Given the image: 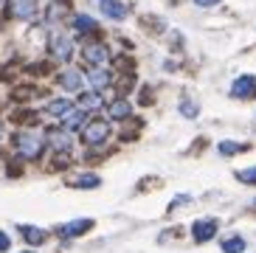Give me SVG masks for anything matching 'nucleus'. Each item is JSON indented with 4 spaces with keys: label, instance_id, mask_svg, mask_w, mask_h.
<instances>
[{
    "label": "nucleus",
    "instance_id": "f257e3e1",
    "mask_svg": "<svg viewBox=\"0 0 256 253\" xmlns=\"http://www.w3.org/2000/svg\"><path fill=\"white\" fill-rule=\"evenodd\" d=\"M14 149L20 158H34L42 155V149H46V135L40 132V130H26V132H17L14 135Z\"/></svg>",
    "mask_w": 256,
    "mask_h": 253
},
{
    "label": "nucleus",
    "instance_id": "f03ea898",
    "mask_svg": "<svg viewBox=\"0 0 256 253\" xmlns=\"http://www.w3.org/2000/svg\"><path fill=\"white\" fill-rule=\"evenodd\" d=\"M107 135H110V124L107 121H88V124L82 126V141L88 144V146H98V144L107 141Z\"/></svg>",
    "mask_w": 256,
    "mask_h": 253
},
{
    "label": "nucleus",
    "instance_id": "7ed1b4c3",
    "mask_svg": "<svg viewBox=\"0 0 256 253\" xmlns=\"http://www.w3.org/2000/svg\"><path fill=\"white\" fill-rule=\"evenodd\" d=\"M82 56L90 62L93 68H104L107 62H110V51H107L104 42H88L82 48Z\"/></svg>",
    "mask_w": 256,
    "mask_h": 253
},
{
    "label": "nucleus",
    "instance_id": "20e7f679",
    "mask_svg": "<svg viewBox=\"0 0 256 253\" xmlns=\"http://www.w3.org/2000/svg\"><path fill=\"white\" fill-rule=\"evenodd\" d=\"M51 54H54V60L68 62L70 54H74V42H70V37H65V34H54L51 37Z\"/></svg>",
    "mask_w": 256,
    "mask_h": 253
},
{
    "label": "nucleus",
    "instance_id": "39448f33",
    "mask_svg": "<svg viewBox=\"0 0 256 253\" xmlns=\"http://www.w3.org/2000/svg\"><path fill=\"white\" fill-rule=\"evenodd\" d=\"M231 93L236 98H254L256 96V76H240V79H234Z\"/></svg>",
    "mask_w": 256,
    "mask_h": 253
},
{
    "label": "nucleus",
    "instance_id": "423d86ee",
    "mask_svg": "<svg viewBox=\"0 0 256 253\" xmlns=\"http://www.w3.org/2000/svg\"><path fill=\"white\" fill-rule=\"evenodd\" d=\"M214 234H217V220H197V222L192 225V236H194V242H208Z\"/></svg>",
    "mask_w": 256,
    "mask_h": 253
},
{
    "label": "nucleus",
    "instance_id": "0eeeda50",
    "mask_svg": "<svg viewBox=\"0 0 256 253\" xmlns=\"http://www.w3.org/2000/svg\"><path fill=\"white\" fill-rule=\"evenodd\" d=\"M98 8H102V14H107L110 20H124V17H127V6H124L121 0H102Z\"/></svg>",
    "mask_w": 256,
    "mask_h": 253
},
{
    "label": "nucleus",
    "instance_id": "6e6552de",
    "mask_svg": "<svg viewBox=\"0 0 256 253\" xmlns=\"http://www.w3.org/2000/svg\"><path fill=\"white\" fill-rule=\"evenodd\" d=\"M90 228H93V220H74V222H68V225H62L60 228V236H65V239L82 236V234L90 231Z\"/></svg>",
    "mask_w": 256,
    "mask_h": 253
},
{
    "label": "nucleus",
    "instance_id": "1a4fd4ad",
    "mask_svg": "<svg viewBox=\"0 0 256 253\" xmlns=\"http://www.w3.org/2000/svg\"><path fill=\"white\" fill-rule=\"evenodd\" d=\"M60 84L68 90V93H79V90L84 88V79H82V74H79V70H74V68H70V70H65V74L60 76Z\"/></svg>",
    "mask_w": 256,
    "mask_h": 253
},
{
    "label": "nucleus",
    "instance_id": "9d476101",
    "mask_svg": "<svg viewBox=\"0 0 256 253\" xmlns=\"http://www.w3.org/2000/svg\"><path fill=\"white\" fill-rule=\"evenodd\" d=\"M88 82H90V88L96 93H102L104 88H110V74H107L104 68H90L88 70Z\"/></svg>",
    "mask_w": 256,
    "mask_h": 253
},
{
    "label": "nucleus",
    "instance_id": "9b49d317",
    "mask_svg": "<svg viewBox=\"0 0 256 253\" xmlns=\"http://www.w3.org/2000/svg\"><path fill=\"white\" fill-rule=\"evenodd\" d=\"M48 144H51L56 152H68L70 149V135L65 132V130H54V132L48 135Z\"/></svg>",
    "mask_w": 256,
    "mask_h": 253
},
{
    "label": "nucleus",
    "instance_id": "f8f14e48",
    "mask_svg": "<svg viewBox=\"0 0 256 253\" xmlns=\"http://www.w3.org/2000/svg\"><path fill=\"white\" fill-rule=\"evenodd\" d=\"M34 0H14V3H12V12H14L17 17H20V20H31V17H34Z\"/></svg>",
    "mask_w": 256,
    "mask_h": 253
},
{
    "label": "nucleus",
    "instance_id": "ddd939ff",
    "mask_svg": "<svg viewBox=\"0 0 256 253\" xmlns=\"http://www.w3.org/2000/svg\"><path fill=\"white\" fill-rule=\"evenodd\" d=\"M20 234L26 236L28 245H42L46 242V231L42 228H31V225H20Z\"/></svg>",
    "mask_w": 256,
    "mask_h": 253
},
{
    "label": "nucleus",
    "instance_id": "4468645a",
    "mask_svg": "<svg viewBox=\"0 0 256 253\" xmlns=\"http://www.w3.org/2000/svg\"><path fill=\"white\" fill-rule=\"evenodd\" d=\"M48 112H51V116H56V118H65V116H70V112H74V104H70L68 98H56V102H51V104H48Z\"/></svg>",
    "mask_w": 256,
    "mask_h": 253
},
{
    "label": "nucleus",
    "instance_id": "2eb2a0df",
    "mask_svg": "<svg viewBox=\"0 0 256 253\" xmlns=\"http://www.w3.org/2000/svg\"><path fill=\"white\" fill-rule=\"evenodd\" d=\"M102 104H104V102H102V96H98V93H82V96H79V107H82L84 112L102 110Z\"/></svg>",
    "mask_w": 256,
    "mask_h": 253
},
{
    "label": "nucleus",
    "instance_id": "dca6fc26",
    "mask_svg": "<svg viewBox=\"0 0 256 253\" xmlns=\"http://www.w3.org/2000/svg\"><path fill=\"white\" fill-rule=\"evenodd\" d=\"M74 26H76V31H82V34L98 28V22L93 20V17H88V14H76V17H74Z\"/></svg>",
    "mask_w": 256,
    "mask_h": 253
},
{
    "label": "nucleus",
    "instance_id": "f3484780",
    "mask_svg": "<svg viewBox=\"0 0 256 253\" xmlns=\"http://www.w3.org/2000/svg\"><path fill=\"white\" fill-rule=\"evenodd\" d=\"M65 130H82L84 126V110H76L74 107V112H70V116H65Z\"/></svg>",
    "mask_w": 256,
    "mask_h": 253
},
{
    "label": "nucleus",
    "instance_id": "a211bd4d",
    "mask_svg": "<svg viewBox=\"0 0 256 253\" xmlns=\"http://www.w3.org/2000/svg\"><path fill=\"white\" fill-rule=\"evenodd\" d=\"M65 12H68V3L65 0H54L51 6H48V22H56Z\"/></svg>",
    "mask_w": 256,
    "mask_h": 253
},
{
    "label": "nucleus",
    "instance_id": "6ab92c4d",
    "mask_svg": "<svg viewBox=\"0 0 256 253\" xmlns=\"http://www.w3.org/2000/svg\"><path fill=\"white\" fill-rule=\"evenodd\" d=\"M245 250V239L242 236H231L222 242V253H242Z\"/></svg>",
    "mask_w": 256,
    "mask_h": 253
},
{
    "label": "nucleus",
    "instance_id": "aec40b11",
    "mask_svg": "<svg viewBox=\"0 0 256 253\" xmlns=\"http://www.w3.org/2000/svg\"><path fill=\"white\" fill-rule=\"evenodd\" d=\"M130 116V104L127 102H113V104H110V118H127Z\"/></svg>",
    "mask_w": 256,
    "mask_h": 253
},
{
    "label": "nucleus",
    "instance_id": "412c9836",
    "mask_svg": "<svg viewBox=\"0 0 256 253\" xmlns=\"http://www.w3.org/2000/svg\"><path fill=\"white\" fill-rule=\"evenodd\" d=\"M74 186H79V188H96L98 186V178H96V174H79V178L74 180Z\"/></svg>",
    "mask_w": 256,
    "mask_h": 253
},
{
    "label": "nucleus",
    "instance_id": "4be33fe9",
    "mask_svg": "<svg viewBox=\"0 0 256 253\" xmlns=\"http://www.w3.org/2000/svg\"><path fill=\"white\" fill-rule=\"evenodd\" d=\"M217 149H220V155H234V152H242L245 146H242V144H236V141H222Z\"/></svg>",
    "mask_w": 256,
    "mask_h": 253
},
{
    "label": "nucleus",
    "instance_id": "5701e85b",
    "mask_svg": "<svg viewBox=\"0 0 256 253\" xmlns=\"http://www.w3.org/2000/svg\"><path fill=\"white\" fill-rule=\"evenodd\" d=\"M236 178H240V183H248V186H254V183H256V166H250V169H242Z\"/></svg>",
    "mask_w": 256,
    "mask_h": 253
},
{
    "label": "nucleus",
    "instance_id": "b1692460",
    "mask_svg": "<svg viewBox=\"0 0 256 253\" xmlns=\"http://www.w3.org/2000/svg\"><path fill=\"white\" fill-rule=\"evenodd\" d=\"M183 116H188V118H194V116H197V107L192 104V102H183Z\"/></svg>",
    "mask_w": 256,
    "mask_h": 253
},
{
    "label": "nucleus",
    "instance_id": "393cba45",
    "mask_svg": "<svg viewBox=\"0 0 256 253\" xmlns=\"http://www.w3.org/2000/svg\"><path fill=\"white\" fill-rule=\"evenodd\" d=\"M8 245H12V239H8L6 234L0 231V253H6V250H8Z\"/></svg>",
    "mask_w": 256,
    "mask_h": 253
},
{
    "label": "nucleus",
    "instance_id": "a878e982",
    "mask_svg": "<svg viewBox=\"0 0 256 253\" xmlns=\"http://www.w3.org/2000/svg\"><path fill=\"white\" fill-rule=\"evenodd\" d=\"M197 6H214V3H217V0H194Z\"/></svg>",
    "mask_w": 256,
    "mask_h": 253
},
{
    "label": "nucleus",
    "instance_id": "bb28decb",
    "mask_svg": "<svg viewBox=\"0 0 256 253\" xmlns=\"http://www.w3.org/2000/svg\"><path fill=\"white\" fill-rule=\"evenodd\" d=\"M23 253H34V250H23Z\"/></svg>",
    "mask_w": 256,
    "mask_h": 253
},
{
    "label": "nucleus",
    "instance_id": "cd10ccee",
    "mask_svg": "<svg viewBox=\"0 0 256 253\" xmlns=\"http://www.w3.org/2000/svg\"><path fill=\"white\" fill-rule=\"evenodd\" d=\"M98 3H102V0H98Z\"/></svg>",
    "mask_w": 256,
    "mask_h": 253
}]
</instances>
